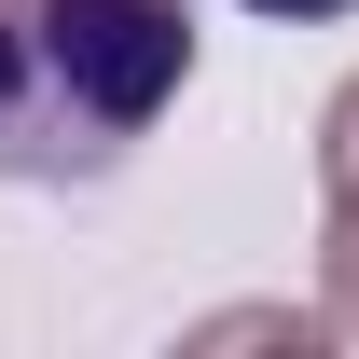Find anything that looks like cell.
I'll return each mask as SVG.
<instances>
[{"instance_id": "cell-1", "label": "cell", "mask_w": 359, "mask_h": 359, "mask_svg": "<svg viewBox=\"0 0 359 359\" xmlns=\"http://www.w3.org/2000/svg\"><path fill=\"white\" fill-rule=\"evenodd\" d=\"M194 69L180 0H0V180H97L125 166Z\"/></svg>"}, {"instance_id": "cell-2", "label": "cell", "mask_w": 359, "mask_h": 359, "mask_svg": "<svg viewBox=\"0 0 359 359\" xmlns=\"http://www.w3.org/2000/svg\"><path fill=\"white\" fill-rule=\"evenodd\" d=\"M249 14H346V0H249Z\"/></svg>"}]
</instances>
